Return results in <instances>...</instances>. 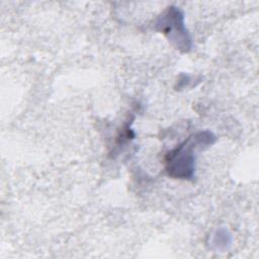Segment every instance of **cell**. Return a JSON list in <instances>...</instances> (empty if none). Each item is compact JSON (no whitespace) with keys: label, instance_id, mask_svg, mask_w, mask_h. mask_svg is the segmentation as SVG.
<instances>
[{"label":"cell","instance_id":"cell-1","mask_svg":"<svg viewBox=\"0 0 259 259\" xmlns=\"http://www.w3.org/2000/svg\"><path fill=\"white\" fill-rule=\"evenodd\" d=\"M214 137L209 132H199L190 136L166 156V171L169 176L190 179L194 172V150L199 146L211 145Z\"/></svg>","mask_w":259,"mask_h":259},{"label":"cell","instance_id":"cell-2","mask_svg":"<svg viewBox=\"0 0 259 259\" xmlns=\"http://www.w3.org/2000/svg\"><path fill=\"white\" fill-rule=\"evenodd\" d=\"M157 28L175 42L179 50L187 51L190 48V37L184 27L183 14L176 7H169L156 22Z\"/></svg>","mask_w":259,"mask_h":259}]
</instances>
